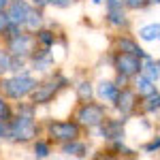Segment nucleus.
<instances>
[{
  "instance_id": "obj_21",
  "label": "nucleus",
  "mask_w": 160,
  "mask_h": 160,
  "mask_svg": "<svg viewBox=\"0 0 160 160\" xmlns=\"http://www.w3.org/2000/svg\"><path fill=\"white\" fill-rule=\"evenodd\" d=\"M32 156L34 160H47L51 156V141L49 139H37L32 141Z\"/></svg>"
},
{
  "instance_id": "obj_1",
  "label": "nucleus",
  "mask_w": 160,
  "mask_h": 160,
  "mask_svg": "<svg viewBox=\"0 0 160 160\" xmlns=\"http://www.w3.org/2000/svg\"><path fill=\"white\" fill-rule=\"evenodd\" d=\"M68 88H71V79L66 75H62L60 71H53L45 79H38V86L34 88L32 96L28 100L34 107H45V105H51L53 100L60 96V92L68 90Z\"/></svg>"
},
{
  "instance_id": "obj_8",
  "label": "nucleus",
  "mask_w": 160,
  "mask_h": 160,
  "mask_svg": "<svg viewBox=\"0 0 160 160\" xmlns=\"http://www.w3.org/2000/svg\"><path fill=\"white\" fill-rule=\"evenodd\" d=\"M139 105H141L139 94L132 90V86H128V88H122V92H120V96H118L113 107H115V111L122 115L124 120H128L130 115H135L139 111Z\"/></svg>"
},
{
  "instance_id": "obj_2",
  "label": "nucleus",
  "mask_w": 160,
  "mask_h": 160,
  "mask_svg": "<svg viewBox=\"0 0 160 160\" xmlns=\"http://www.w3.org/2000/svg\"><path fill=\"white\" fill-rule=\"evenodd\" d=\"M37 86H38V79L30 71L19 75L0 77V94L7 100H13V102H22V100L30 98Z\"/></svg>"
},
{
  "instance_id": "obj_23",
  "label": "nucleus",
  "mask_w": 160,
  "mask_h": 160,
  "mask_svg": "<svg viewBox=\"0 0 160 160\" xmlns=\"http://www.w3.org/2000/svg\"><path fill=\"white\" fill-rule=\"evenodd\" d=\"M143 75H145L148 79H152V81L158 83L160 81V64H158V60L149 58V60L143 62Z\"/></svg>"
},
{
  "instance_id": "obj_26",
  "label": "nucleus",
  "mask_w": 160,
  "mask_h": 160,
  "mask_svg": "<svg viewBox=\"0 0 160 160\" xmlns=\"http://www.w3.org/2000/svg\"><path fill=\"white\" fill-rule=\"evenodd\" d=\"M13 115H15V109L11 107V102L0 94V120L2 122H11Z\"/></svg>"
},
{
  "instance_id": "obj_34",
  "label": "nucleus",
  "mask_w": 160,
  "mask_h": 160,
  "mask_svg": "<svg viewBox=\"0 0 160 160\" xmlns=\"http://www.w3.org/2000/svg\"><path fill=\"white\" fill-rule=\"evenodd\" d=\"M90 2H92V4H94V7H98V4H102V2H105V0H90Z\"/></svg>"
},
{
  "instance_id": "obj_14",
  "label": "nucleus",
  "mask_w": 160,
  "mask_h": 160,
  "mask_svg": "<svg viewBox=\"0 0 160 160\" xmlns=\"http://www.w3.org/2000/svg\"><path fill=\"white\" fill-rule=\"evenodd\" d=\"M105 22H107L113 30H128V28H130L128 9H126V7H120V9H105Z\"/></svg>"
},
{
  "instance_id": "obj_12",
  "label": "nucleus",
  "mask_w": 160,
  "mask_h": 160,
  "mask_svg": "<svg viewBox=\"0 0 160 160\" xmlns=\"http://www.w3.org/2000/svg\"><path fill=\"white\" fill-rule=\"evenodd\" d=\"M53 64H56V60H53V53H51V49H41L38 47L34 53H32V58H30V73H41V75H49L53 73Z\"/></svg>"
},
{
  "instance_id": "obj_35",
  "label": "nucleus",
  "mask_w": 160,
  "mask_h": 160,
  "mask_svg": "<svg viewBox=\"0 0 160 160\" xmlns=\"http://www.w3.org/2000/svg\"><path fill=\"white\" fill-rule=\"evenodd\" d=\"M73 160H86V158H73Z\"/></svg>"
},
{
  "instance_id": "obj_7",
  "label": "nucleus",
  "mask_w": 160,
  "mask_h": 160,
  "mask_svg": "<svg viewBox=\"0 0 160 160\" xmlns=\"http://www.w3.org/2000/svg\"><path fill=\"white\" fill-rule=\"evenodd\" d=\"M143 62L137 56H130V53H122V51H113L111 53V66L118 77H124L128 81H132L137 75L143 73Z\"/></svg>"
},
{
  "instance_id": "obj_17",
  "label": "nucleus",
  "mask_w": 160,
  "mask_h": 160,
  "mask_svg": "<svg viewBox=\"0 0 160 160\" xmlns=\"http://www.w3.org/2000/svg\"><path fill=\"white\" fill-rule=\"evenodd\" d=\"M88 149H90V145L86 141H81V139H75V141H68V143L60 145V152L66 158H86Z\"/></svg>"
},
{
  "instance_id": "obj_18",
  "label": "nucleus",
  "mask_w": 160,
  "mask_h": 160,
  "mask_svg": "<svg viewBox=\"0 0 160 160\" xmlns=\"http://www.w3.org/2000/svg\"><path fill=\"white\" fill-rule=\"evenodd\" d=\"M137 38L143 41V43H156V41H160V22H149V24L139 26Z\"/></svg>"
},
{
  "instance_id": "obj_25",
  "label": "nucleus",
  "mask_w": 160,
  "mask_h": 160,
  "mask_svg": "<svg viewBox=\"0 0 160 160\" xmlns=\"http://www.w3.org/2000/svg\"><path fill=\"white\" fill-rule=\"evenodd\" d=\"M11 53L7 51V47H0V77H7L11 73Z\"/></svg>"
},
{
  "instance_id": "obj_13",
  "label": "nucleus",
  "mask_w": 160,
  "mask_h": 160,
  "mask_svg": "<svg viewBox=\"0 0 160 160\" xmlns=\"http://www.w3.org/2000/svg\"><path fill=\"white\" fill-rule=\"evenodd\" d=\"M30 11H32L30 0H11V4L7 7V13L11 17L13 26H17L22 30H24V24H26V19H28V15H30Z\"/></svg>"
},
{
  "instance_id": "obj_9",
  "label": "nucleus",
  "mask_w": 160,
  "mask_h": 160,
  "mask_svg": "<svg viewBox=\"0 0 160 160\" xmlns=\"http://www.w3.org/2000/svg\"><path fill=\"white\" fill-rule=\"evenodd\" d=\"M126 122L128 120H120V118H107L105 122L100 124L98 128H96V132L102 141H107V143H113V141H124V137H126Z\"/></svg>"
},
{
  "instance_id": "obj_3",
  "label": "nucleus",
  "mask_w": 160,
  "mask_h": 160,
  "mask_svg": "<svg viewBox=\"0 0 160 160\" xmlns=\"http://www.w3.org/2000/svg\"><path fill=\"white\" fill-rule=\"evenodd\" d=\"M38 130L41 124L37 122V115H28V113H17L13 115V120L9 122V139L15 145H26L38 139Z\"/></svg>"
},
{
  "instance_id": "obj_19",
  "label": "nucleus",
  "mask_w": 160,
  "mask_h": 160,
  "mask_svg": "<svg viewBox=\"0 0 160 160\" xmlns=\"http://www.w3.org/2000/svg\"><path fill=\"white\" fill-rule=\"evenodd\" d=\"M41 28H45V11L32 7V11H30V15H28V19L24 24V30L30 32V34H37Z\"/></svg>"
},
{
  "instance_id": "obj_29",
  "label": "nucleus",
  "mask_w": 160,
  "mask_h": 160,
  "mask_svg": "<svg viewBox=\"0 0 160 160\" xmlns=\"http://www.w3.org/2000/svg\"><path fill=\"white\" fill-rule=\"evenodd\" d=\"M77 0H49V7H53V9H68Z\"/></svg>"
},
{
  "instance_id": "obj_31",
  "label": "nucleus",
  "mask_w": 160,
  "mask_h": 160,
  "mask_svg": "<svg viewBox=\"0 0 160 160\" xmlns=\"http://www.w3.org/2000/svg\"><path fill=\"white\" fill-rule=\"evenodd\" d=\"M30 4H32L34 9H41V11H45V9L49 7V0H30Z\"/></svg>"
},
{
  "instance_id": "obj_24",
  "label": "nucleus",
  "mask_w": 160,
  "mask_h": 160,
  "mask_svg": "<svg viewBox=\"0 0 160 160\" xmlns=\"http://www.w3.org/2000/svg\"><path fill=\"white\" fill-rule=\"evenodd\" d=\"M13 28H17V26H13L9 13H7V11H0V38H7L9 34H11Z\"/></svg>"
},
{
  "instance_id": "obj_32",
  "label": "nucleus",
  "mask_w": 160,
  "mask_h": 160,
  "mask_svg": "<svg viewBox=\"0 0 160 160\" xmlns=\"http://www.w3.org/2000/svg\"><path fill=\"white\" fill-rule=\"evenodd\" d=\"M9 4H11V0H0V11H7Z\"/></svg>"
},
{
  "instance_id": "obj_10",
  "label": "nucleus",
  "mask_w": 160,
  "mask_h": 160,
  "mask_svg": "<svg viewBox=\"0 0 160 160\" xmlns=\"http://www.w3.org/2000/svg\"><path fill=\"white\" fill-rule=\"evenodd\" d=\"M113 51H122V53H130V56H137L141 60H149L148 51L139 45V41L135 37H128V34H118L115 41H113Z\"/></svg>"
},
{
  "instance_id": "obj_5",
  "label": "nucleus",
  "mask_w": 160,
  "mask_h": 160,
  "mask_svg": "<svg viewBox=\"0 0 160 160\" xmlns=\"http://www.w3.org/2000/svg\"><path fill=\"white\" fill-rule=\"evenodd\" d=\"M2 41H4L7 51L11 53L13 58H24V60H30V58H32V53L38 49L34 34L26 32V30H22V28H13L11 34H9L7 38H2Z\"/></svg>"
},
{
  "instance_id": "obj_11",
  "label": "nucleus",
  "mask_w": 160,
  "mask_h": 160,
  "mask_svg": "<svg viewBox=\"0 0 160 160\" xmlns=\"http://www.w3.org/2000/svg\"><path fill=\"white\" fill-rule=\"evenodd\" d=\"M122 88L118 86L115 79H98L96 81V100L105 102V105H115V100L120 96Z\"/></svg>"
},
{
  "instance_id": "obj_30",
  "label": "nucleus",
  "mask_w": 160,
  "mask_h": 160,
  "mask_svg": "<svg viewBox=\"0 0 160 160\" xmlns=\"http://www.w3.org/2000/svg\"><path fill=\"white\" fill-rule=\"evenodd\" d=\"M7 139H9V122L0 120V141H7Z\"/></svg>"
},
{
  "instance_id": "obj_4",
  "label": "nucleus",
  "mask_w": 160,
  "mask_h": 160,
  "mask_svg": "<svg viewBox=\"0 0 160 160\" xmlns=\"http://www.w3.org/2000/svg\"><path fill=\"white\" fill-rule=\"evenodd\" d=\"M109 115H107V105L105 102H94V100H88V102H79V107L75 109L73 120L81 128L88 130H96L100 124L105 122Z\"/></svg>"
},
{
  "instance_id": "obj_27",
  "label": "nucleus",
  "mask_w": 160,
  "mask_h": 160,
  "mask_svg": "<svg viewBox=\"0 0 160 160\" xmlns=\"http://www.w3.org/2000/svg\"><path fill=\"white\" fill-rule=\"evenodd\" d=\"M128 11H145L149 9V0H124Z\"/></svg>"
},
{
  "instance_id": "obj_28",
  "label": "nucleus",
  "mask_w": 160,
  "mask_h": 160,
  "mask_svg": "<svg viewBox=\"0 0 160 160\" xmlns=\"http://www.w3.org/2000/svg\"><path fill=\"white\" fill-rule=\"evenodd\" d=\"M141 149H143L145 154H154V152H158V149H160V135L152 137L148 143H143V148H141Z\"/></svg>"
},
{
  "instance_id": "obj_33",
  "label": "nucleus",
  "mask_w": 160,
  "mask_h": 160,
  "mask_svg": "<svg viewBox=\"0 0 160 160\" xmlns=\"http://www.w3.org/2000/svg\"><path fill=\"white\" fill-rule=\"evenodd\" d=\"M149 7H160V0H149Z\"/></svg>"
},
{
  "instance_id": "obj_22",
  "label": "nucleus",
  "mask_w": 160,
  "mask_h": 160,
  "mask_svg": "<svg viewBox=\"0 0 160 160\" xmlns=\"http://www.w3.org/2000/svg\"><path fill=\"white\" fill-rule=\"evenodd\" d=\"M141 113L145 115H154V113H160V92H154L148 98H141V105H139Z\"/></svg>"
},
{
  "instance_id": "obj_20",
  "label": "nucleus",
  "mask_w": 160,
  "mask_h": 160,
  "mask_svg": "<svg viewBox=\"0 0 160 160\" xmlns=\"http://www.w3.org/2000/svg\"><path fill=\"white\" fill-rule=\"evenodd\" d=\"M34 38L41 49H53V45L58 43V34L53 32V28H41L34 34Z\"/></svg>"
},
{
  "instance_id": "obj_15",
  "label": "nucleus",
  "mask_w": 160,
  "mask_h": 160,
  "mask_svg": "<svg viewBox=\"0 0 160 160\" xmlns=\"http://www.w3.org/2000/svg\"><path fill=\"white\" fill-rule=\"evenodd\" d=\"M73 90H75V96H77L79 102H88V100L96 98V83H92L90 79H77Z\"/></svg>"
},
{
  "instance_id": "obj_16",
  "label": "nucleus",
  "mask_w": 160,
  "mask_h": 160,
  "mask_svg": "<svg viewBox=\"0 0 160 160\" xmlns=\"http://www.w3.org/2000/svg\"><path fill=\"white\" fill-rule=\"evenodd\" d=\"M132 90H135L137 94H139V98H148V96H152L154 92H158V86H156V81H152V79H148L145 75H137L135 79H132Z\"/></svg>"
},
{
  "instance_id": "obj_6",
  "label": "nucleus",
  "mask_w": 160,
  "mask_h": 160,
  "mask_svg": "<svg viewBox=\"0 0 160 160\" xmlns=\"http://www.w3.org/2000/svg\"><path fill=\"white\" fill-rule=\"evenodd\" d=\"M45 132L51 143H68L81 137V126L75 120H49L45 124Z\"/></svg>"
}]
</instances>
